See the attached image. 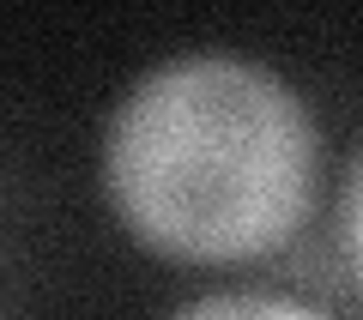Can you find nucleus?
Returning <instances> with one entry per match:
<instances>
[{
  "instance_id": "nucleus-2",
  "label": "nucleus",
  "mask_w": 363,
  "mask_h": 320,
  "mask_svg": "<svg viewBox=\"0 0 363 320\" xmlns=\"http://www.w3.org/2000/svg\"><path fill=\"white\" fill-rule=\"evenodd\" d=\"M182 314H315V302L285 296V290H212V296L182 302Z\"/></svg>"
},
{
  "instance_id": "nucleus-3",
  "label": "nucleus",
  "mask_w": 363,
  "mask_h": 320,
  "mask_svg": "<svg viewBox=\"0 0 363 320\" xmlns=\"http://www.w3.org/2000/svg\"><path fill=\"white\" fill-rule=\"evenodd\" d=\"M339 260H345L351 284L363 296V152L351 157L345 188H339Z\"/></svg>"
},
{
  "instance_id": "nucleus-1",
  "label": "nucleus",
  "mask_w": 363,
  "mask_h": 320,
  "mask_svg": "<svg viewBox=\"0 0 363 320\" xmlns=\"http://www.w3.org/2000/svg\"><path fill=\"white\" fill-rule=\"evenodd\" d=\"M321 133L303 97L242 55L152 67L104 127V200L169 266H255L315 212Z\"/></svg>"
}]
</instances>
